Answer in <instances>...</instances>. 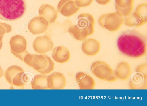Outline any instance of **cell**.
I'll use <instances>...</instances> for the list:
<instances>
[{"label": "cell", "mask_w": 147, "mask_h": 106, "mask_svg": "<svg viewBox=\"0 0 147 106\" xmlns=\"http://www.w3.org/2000/svg\"><path fill=\"white\" fill-rule=\"evenodd\" d=\"M135 11L142 19L144 24L146 23L147 22V3H142L138 6L136 9Z\"/></svg>", "instance_id": "22"}, {"label": "cell", "mask_w": 147, "mask_h": 106, "mask_svg": "<svg viewBox=\"0 0 147 106\" xmlns=\"http://www.w3.org/2000/svg\"><path fill=\"white\" fill-rule=\"evenodd\" d=\"M84 41L82 49L85 54L88 56H93L98 53L100 45L98 40L93 38H88Z\"/></svg>", "instance_id": "12"}, {"label": "cell", "mask_w": 147, "mask_h": 106, "mask_svg": "<svg viewBox=\"0 0 147 106\" xmlns=\"http://www.w3.org/2000/svg\"><path fill=\"white\" fill-rule=\"evenodd\" d=\"M4 76L6 81L11 85L10 89H22L29 80V77L22 69L16 65L9 67L5 71Z\"/></svg>", "instance_id": "4"}, {"label": "cell", "mask_w": 147, "mask_h": 106, "mask_svg": "<svg viewBox=\"0 0 147 106\" xmlns=\"http://www.w3.org/2000/svg\"><path fill=\"white\" fill-rule=\"evenodd\" d=\"M76 80L80 89H93L95 83L94 79L89 75L84 72L77 73Z\"/></svg>", "instance_id": "14"}, {"label": "cell", "mask_w": 147, "mask_h": 106, "mask_svg": "<svg viewBox=\"0 0 147 106\" xmlns=\"http://www.w3.org/2000/svg\"><path fill=\"white\" fill-rule=\"evenodd\" d=\"M3 45V42L2 41L0 42V50L2 48Z\"/></svg>", "instance_id": "31"}, {"label": "cell", "mask_w": 147, "mask_h": 106, "mask_svg": "<svg viewBox=\"0 0 147 106\" xmlns=\"http://www.w3.org/2000/svg\"><path fill=\"white\" fill-rule=\"evenodd\" d=\"M5 33V30L4 27L0 25V42L2 41L4 34Z\"/></svg>", "instance_id": "28"}, {"label": "cell", "mask_w": 147, "mask_h": 106, "mask_svg": "<svg viewBox=\"0 0 147 106\" xmlns=\"http://www.w3.org/2000/svg\"><path fill=\"white\" fill-rule=\"evenodd\" d=\"M26 8L25 0H0V19L18 20L24 15Z\"/></svg>", "instance_id": "2"}, {"label": "cell", "mask_w": 147, "mask_h": 106, "mask_svg": "<svg viewBox=\"0 0 147 106\" xmlns=\"http://www.w3.org/2000/svg\"><path fill=\"white\" fill-rule=\"evenodd\" d=\"M91 70L92 74L101 80L111 82L117 79L114 71L109 65L104 61L95 62L92 65Z\"/></svg>", "instance_id": "5"}, {"label": "cell", "mask_w": 147, "mask_h": 106, "mask_svg": "<svg viewBox=\"0 0 147 106\" xmlns=\"http://www.w3.org/2000/svg\"><path fill=\"white\" fill-rule=\"evenodd\" d=\"M49 89H62L66 86V81L64 75L59 72H55L47 76Z\"/></svg>", "instance_id": "11"}, {"label": "cell", "mask_w": 147, "mask_h": 106, "mask_svg": "<svg viewBox=\"0 0 147 106\" xmlns=\"http://www.w3.org/2000/svg\"><path fill=\"white\" fill-rule=\"evenodd\" d=\"M3 73V71L0 66V78L2 77Z\"/></svg>", "instance_id": "30"}, {"label": "cell", "mask_w": 147, "mask_h": 106, "mask_svg": "<svg viewBox=\"0 0 147 106\" xmlns=\"http://www.w3.org/2000/svg\"><path fill=\"white\" fill-rule=\"evenodd\" d=\"M53 43L51 37L47 35L39 36L34 40L33 47L36 52L43 54L52 49Z\"/></svg>", "instance_id": "8"}, {"label": "cell", "mask_w": 147, "mask_h": 106, "mask_svg": "<svg viewBox=\"0 0 147 106\" xmlns=\"http://www.w3.org/2000/svg\"><path fill=\"white\" fill-rule=\"evenodd\" d=\"M93 0H75V3L80 8L86 7L90 5Z\"/></svg>", "instance_id": "25"}, {"label": "cell", "mask_w": 147, "mask_h": 106, "mask_svg": "<svg viewBox=\"0 0 147 106\" xmlns=\"http://www.w3.org/2000/svg\"><path fill=\"white\" fill-rule=\"evenodd\" d=\"M80 8L73 0H60L57 7L58 11L63 16L69 17L75 14Z\"/></svg>", "instance_id": "10"}, {"label": "cell", "mask_w": 147, "mask_h": 106, "mask_svg": "<svg viewBox=\"0 0 147 106\" xmlns=\"http://www.w3.org/2000/svg\"><path fill=\"white\" fill-rule=\"evenodd\" d=\"M115 73L117 78L122 80H127L131 75L130 66L127 62H121L117 66Z\"/></svg>", "instance_id": "18"}, {"label": "cell", "mask_w": 147, "mask_h": 106, "mask_svg": "<svg viewBox=\"0 0 147 106\" xmlns=\"http://www.w3.org/2000/svg\"><path fill=\"white\" fill-rule=\"evenodd\" d=\"M9 44L12 53L23 61L24 56L28 53L26 50L27 43L25 38L20 35H14L11 38Z\"/></svg>", "instance_id": "7"}, {"label": "cell", "mask_w": 147, "mask_h": 106, "mask_svg": "<svg viewBox=\"0 0 147 106\" xmlns=\"http://www.w3.org/2000/svg\"><path fill=\"white\" fill-rule=\"evenodd\" d=\"M48 22L40 16H36L29 21L28 26L30 32L34 35L38 34L45 32L48 26Z\"/></svg>", "instance_id": "9"}, {"label": "cell", "mask_w": 147, "mask_h": 106, "mask_svg": "<svg viewBox=\"0 0 147 106\" xmlns=\"http://www.w3.org/2000/svg\"><path fill=\"white\" fill-rule=\"evenodd\" d=\"M116 12L119 13L123 17L128 15L132 12L133 9L134 4L125 7H122L115 3Z\"/></svg>", "instance_id": "23"}, {"label": "cell", "mask_w": 147, "mask_h": 106, "mask_svg": "<svg viewBox=\"0 0 147 106\" xmlns=\"http://www.w3.org/2000/svg\"><path fill=\"white\" fill-rule=\"evenodd\" d=\"M134 0H115V4L122 7H125L133 4Z\"/></svg>", "instance_id": "24"}, {"label": "cell", "mask_w": 147, "mask_h": 106, "mask_svg": "<svg viewBox=\"0 0 147 106\" xmlns=\"http://www.w3.org/2000/svg\"><path fill=\"white\" fill-rule=\"evenodd\" d=\"M117 45L121 52L130 57H140L146 52V38L143 34L136 30L123 33L117 39Z\"/></svg>", "instance_id": "1"}, {"label": "cell", "mask_w": 147, "mask_h": 106, "mask_svg": "<svg viewBox=\"0 0 147 106\" xmlns=\"http://www.w3.org/2000/svg\"><path fill=\"white\" fill-rule=\"evenodd\" d=\"M129 85L131 89H146L147 78L141 73L136 72L131 76Z\"/></svg>", "instance_id": "17"}, {"label": "cell", "mask_w": 147, "mask_h": 106, "mask_svg": "<svg viewBox=\"0 0 147 106\" xmlns=\"http://www.w3.org/2000/svg\"><path fill=\"white\" fill-rule=\"evenodd\" d=\"M68 32L72 37L78 41H84L90 35L87 30L81 28L76 24L70 27Z\"/></svg>", "instance_id": "20"}, {"label": "cell", "mask_w": 147, "mask_h": 106, "mask_svg": "<svg viewBox=\"0 0 147 106\" xmlns=\"http://www.w3.org/2000/svg\"><path fill=\"white\" fill-rule=\"evenodd\" d=\"M94 19L92 15L88 13H82L78 16L76 24L81 28L87 30L91 35L94 32Z\"/></svg>", "instance_id": "13"}, {"label": "cell", "mask_w": 147, "mask_h": 106, "mask_svg": "<svg viewBox=\"0 0 147 106\" xmlns=\"http://www.w3.org/2000/svg\"><path fill=\"white\" fill-rule=\"evenodd\" d=\"M123 23L130 27H139L144 24L142 19L135 11L132 12L128 15L124 17Z\"/></svg>", "instance_id": "19"}, {"label": "cell", "mask_w": 147, "mask_h": 106, "mask_svg": "<svg viewBox=\"0 0 147 106\" xmlns=\"http://www.w3.org/2000/svg\"><path fill=\"white\" fill-rule=\"evenodd\" d=\"M136 72L143 75L147 78V65L146 64H141L137 67L136 69Z\"/></svg>", "instance_id": "26"}, {"label": "cell", "mask_w": 147, "mask_h": 106, "mask_svg": "<svg viewBox=\"0 0 147 106\" xmlns=\"http://www.w3.org/2000/svg\"><path fill=\"white\" fill-rule=\"evenodd\" d=\"M52 56L56 62L63 63L69 60L70 53L67 47L63 46H59L53 49Z\"/></svg>", "instance_id": "16"}, {"label": "cell", "mask_w": 147, "mask_h": 106, "mask_svg": "<svg viewBox=\"0 0 147 106\" xmlns=\"http://www.w3.org/2000/svg\"><path fill=\"white\" fill-rule=\"evenodd\" d=\"M0 25L3 26L5 30V33H8L10 32L11 29V26L5 23L0 22Z\"/></svg>", "instance_id": "27"}, {"label": "cell", "mask_w": 147, "mask_h": 106, "mask_svg": "<svg viewBox=\"0 0 147 106\" xmlns=\"http://www.w3.org/2000/svg\"><path fill=\"white\" fill-rule=\"evenodd\" d=\"M47 75L39 74L35 75L31 82L32 88L33 89H48Z\"/></svg>", "instance_id": "21"}, {"label": "cell", "mask_w": 147, "mask_h": 106, "mask_svg": "<svg viewBox=\"0 0 147 106\" xmlns=\"http://www.w3.org/2000/svg\"><path fill=\"white\" fill-rule=\"evenodd\" d=\"M23 62L42 74H49L54 69V62L45 54H31L28 53L24 56Z\"/></svg>", "instance_id": "3"}, {"label": "cell", "mask_w": 147, "mask_h": 106, "mask_svg": "<svg viewBox=\"0 0 147 106\" xmlns=\"http://www.w3.org/2000/svg\"><path fill=\"white\" fill-rule=\"evenodd\" d=\"M111 0H96L98 3L102 5L107 4L110 2Z\"/></svg>", "instance_id": "29"}, {"label": "cell", "mask_w": 147, "mask_h": 106, "mask_svg": "<svg viewBox=\"0 0 147 106\" xmlns=\"http://www.w3.org/2000/svg\"><path fill=\"white\" fill-rule=\"evenodd\" d=\"M39 16L45 19L49 24L54 23L57 17V11L54 7L48 4H43L38 10Z\"/></svg>", "instance_id": "15"}, {"label": "cell", "mask_w": 147, "mask_h": 106, "mask_svg": "<svg viewBox=\"0 0 147 106\" xmlns=\"http://www.w3.org/2000/svg\"><path fill=\"white\" fill-rule=\"evenodd\" d=\"M98 22L102 27L111 31L118 30L123 23V17L117 12L105 14L99 18Z\"/></svg>", "instance_id": "6"}]
</instances>
